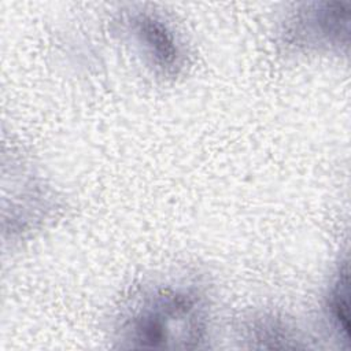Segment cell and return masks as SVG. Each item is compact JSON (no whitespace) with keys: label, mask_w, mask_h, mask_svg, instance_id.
Returning a JSON list of instances; mask_svg holds the SVG:
<instances>
[{"label":"cell","mask_w":351,"mask_h":351,"mask_svg":"<svg viewBox=\"0 0 351 351\" xmlns=\"http://www.w3.org/2000/svg\"><path fill=\"white\" fill-rule=\"evenodd\" d=\"M330 311L336 325L343 335L344 340H348V285H347V271H343L337 278L335 288L332 291Z\"/></svg>","instance_id":"6da1fadb"}]
</instances>
